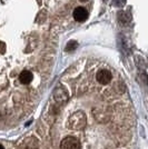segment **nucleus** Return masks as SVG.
<instances>
[{
	"mask_svg": "<svg viewBox=\"0 0 148 149\" xmlns=\"http://www.w3.org/2000/svg\"><path fill=\"white\" fill-rule=\"evenodd\" d=\"M73 17L75 18L76 21L78 22H82L88 18V11L86 10V8L84 7H77L75 8L73 11Z\"/></svg>",
	"mask_w": 148,
	"mask_h": 149,
	"instance_id": "f257e3e1",
	"label": "nucleus"
},
{
	"mask_svg": "<svg viewBox=\"0 0 148 149\" xmlns=\"http://www.w3.org/2000/svg\"><path fill=\"white\" fill-rule=\"evenodd\" d=\"M77 46H78L77 41H74V40H71V41H69V44L67 45V47H66V50H68V51L75 50L76 48H77Z\"/></svg>",
	"mask_w": 148,
	"mask_h": 149,
	"instance_id": "f03ea898",
	"label": "nucleus"
},
{
	"mask_svg": "<svg viewBox=\"0 0 148 149\" xmlns=\"http://www.w3.org/2000/svg\"><path fill=\"white\" fill-rule=\"evenodd\" d=\"M79 1H87V0H79Z\"/></svg>",
	"mask_w": 148,
	"mask_h": 149,
	"instance_id": "7ed1b4c3",
	"label": "nucleus"
}]
</instances>
